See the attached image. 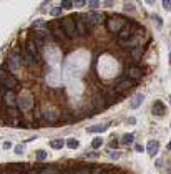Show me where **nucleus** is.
<instances>
[{"label": "nucleus", "mask_w": 171, "mask_h": 174, "mask_svg": "<svg viewBox=\"0 0 171 174\" xmlns=\"http://www.w3.org/2000/svg\"><path fill=\"white\" fill-rule=\"evenodd\" d=\"M126 25H128V22H126V18H123V17L111 15V17L106 18V28H108L111 33H116V35H118Z\"/></svg>", "instance_id": "f257e3e1"}, {"label": "nucleus", "mask_w": 171, "mask_h": 174, "mask_svg": "<svg viewBox=\"0 0 171 174\" xmlns=\"http://www.w3.org/2000/svg\"><path fill=\"white\" fill-rule=\"evenodd\" d=\"M17 106H18L22 111L32 109V106H33V96L28 95V93H22V95L17 98Z\"/></svg>", "instance_id": "f03ea898"}, {"label": "nucleus", "mask_w": 171, "mask_h": 174, "mask_svg": "<svg viewBox=\"0 0 171 174\" xmlns=\"http://www.w3.org/2000/svg\"><path fill=\"white\" fill-rule=\"evenodd\" d=\"M62 27H63V30H65L68 38H73L76 35V25H75V20H73V18L68 17L65 20H62Z\"/></svg>", "instance_id": "7ed1b4c3"}, {"label": "nucleus", "mask_w": 171, "mask_h": 174, "mask_svg": "<svg viewBox=\"0 0 171 174\" xmlns=\"http://www.w3.org/2000/svg\"><path fill=\"white\" fill-rule=\"evenodd\" d=\"M81 17H83V20L86 22V25H90V27L96 25V23H101L105 20V15H101V13H98V12H90V13L81 15Z\"/></svg>", "instance_id": "20e7f679"}, {"label": "nucleus", "mask_w": 171, "mask_h": 174, "mask_svg": "<svg viewBox=\"0 0 171 174\" xmlns=\"http://www.w3.org/2000/svg\"><path fill=\"white\" fill-rule=\"evenodd\" d=\"M151 113H153V116H158V118H163V116L166 114V106L161 100H156L153 103V108H151Z\"/></svg>", "instance_id": "39448f33"}, {"label": "nucleus", "mask_w": 171, "mask_h": 174, "mask_svg": "<svg viewBox=\"0 0 171 174\" xmlns=\"http://www.w3.org/2000/svg\"><path fill=\"white\" fill-rule=\"evenodd\" d=\"M20 65H22V56H18V55L8 56V68H10V71L17 73V71L20 70Z\"/></svg>", "instance_id": "423d86ee"}, {"label": "nucleus", "mask_w": 171, "mask_h": 174, "mask_svg": "<svg viewBox=\"0 0 171 174\" xmlns=\"http://www.w3.org/2000/svg\"><path fill=\"white\" fill-rule=\"evenodd\" d=\"M0 83L7 88V91H13V88L17 86V80L13 76H7V75H0Z\"/></svg>", "instance_id": "0eeeda50"}, {"label": "nucleus", "mask_w": 171, "mask_h": 174, "mask_svg": "<svg viewBox=\"0 0 171 174\" xmlns=\"http://www.w3.org/2000/svg\"><path fill=\"white\" fill-rule=\"evenodd\" d=\"M141 76H143V71H141V68H138V66H130V68H126V78L130 80H140Z\"/></svg>", "instance_id": "6e6552de"}, {"label": "nucleus", "mask_w": 171, "mask_h": 174, "mask_svg": "<svg viewBox=\"0 0 171 174\" xmlns=\"http://www.w3.org/2000/svg\"><path fill=\"white\" fill-rule=\"evenodd\" d=\"M75 25H76V33L81 37H85L86 33H88V25H86V22L83 20V17H78L75 20Z\"/></svg>", "instance_id": "1a4fd4ad"}, {"label": "nucleus", "mask_w": 171, "mask_h": 174, "mask_svg": "<svg viewBox=\"0 0 171 174\" xmlns=\"http://www.w3.org/2000/svg\"><path fill=\"white\" fill-rule=\"evenodd\" d=\"M133 35H135L133 27H131V25H126L123 30L118 33V38H120V42H126V40H130V38L133 37Z\"/></svg>", "instance_id": "9d476101"}, {"label": "nucleus", "mask_w": 171, "mask_h": 174, "mask_svg": "<svg viewBox=\"0 0 171 174\" xmlns=\"http://www.w3.org/2000/svg\"><path fill=\"white\" fill-rule=\"evenodd\" d=\"M158 151H159V143L155 141V139L148 141V144H146V153H148L151 158H155L156 154H158Z\"/></svg>", "instance_id": "9b49d317"}, {"label": "nucleus", "mask_w": 171, "mask_h": 174, "mask_svg": "<svg viewBox=\"0 0 171 174\" xmlns=\"http://www.w3.org/2000/svg\"><path fill=\"white\" fill-rule=\"evenodd\" d=\"M3 103H5V106H8V108H13V106L17 105V96L13 91H7L5 95H3Z\"/></svg>", "instance_id": "f8f14e48"}, {"label": "nucleus", "mask_w": 171, "mask_h": 174, "mask_svg": "<svg viewBox=\"0 0 171 174\" xmlns=\"http://www.w3.org/2000/svg\"><path fill=\"white\" fill-rule=\"evenodd\" d=\"M53 35H55V38L58 42H65V38H68L67 37V33H65V30H63V27H62V23L60 25H53Z\"/></svg>", "instance_id": "ddd939ff"}, {"label": "nucleus", "mask_w": 171, "mask_h": 174, "mask_svg": "<svg viewBox=\"0 0 171 174\" xmlns=\"http://www.w3.org/2000/svg\"><path fill=\"white\" fill-rule=\"evenodd\" d=\"M133 85H135V83H133V80H130V78H123V80H120V83L116 85V93L128 90V88H131Z\"/></svg>", "instance_id": "4468645a"}, {"label": "nucleus", "mask_w": 171, "mask_h": 174, "mask_svg": "<svg viewBox=\"0 0 171 174\" xmlns=\"http://www.w3.org/2000/svg\"><path fill=\"white\" fill-rule=\"evenodd\" d=\"M43 118H45L47 121H57V119H58V111L55 108L43 109Z\"/></svg>", "instance_id": "2eb2a0df"}, {"label": "nucleus", "mask_w": 171, "mask_h": 174, "mask_svg": "<svg viewBox=\"0 0 171 174\" xmlns=\"http://www.w3.org/2000/svg\"><path fill=\"white\" fill-rule=\"evenodd\" d=\"M22 60L25 61V63H28V65H35V63H37L35 56H33V55L27 50L25 47H23V50H22Z\"/></svg>", "instance_id": "dca6fc26"}, {"label": "nucleus", "mask_w": 171, "mask_h": 174, "mask_svg": "<svg viewBox=\"0 0 171 174\" xmlns=\"http://www.w3.org/2000/svg\"><path fill=\"white\" fill-rule=\"evenodd\" d=\"M143 100H145V96L141 95V93H138V95H135L133 98H131V103H130V106H131V109H136V108H140V105L143 103Z\"/></svg>", "instance_id": "f3484780"}, {"label": "nucleus", "mask_w": 171, "mask_h": 174, "mask_svg": "<svg viewBox=\"0 0 171 174\" xmlns=\"http://www.w3.org/2000/svg\"><path fill=\"white\" fill-rule=\"evenodd\" d=\"M108 128H110V123H105V124H95V126L86 128V131H88V133H101V131H105V129H108Z\"/></svg>", "instance_id": "a211bd4d"}, {"label": "nucleus", "mask_w": 171, "mask_h": 174, "mask_svg": "<svg viewBox=\"0 0 171 174\" xmlns=\"http://www.w3.org/2000/svg\"><path fill=\"white\" fill-rule=\"evenodd\" d=\"M25 48H27V50L32 53L33 56H35V60H37V61L40 60V53H38V50H37V45H35V42H28Z\"/></svg>", "instance_id": "6ab92c4d"}, {"label": "nucleus", "mask_w": 171, "mask_h": 174, "mask_svg": "<svg viewBox=\"0 0 171 174\" xmlns=\"http://www.w3.org/2000/svg\"><path fill=\"white\" fill-rule=\"evenodd\" d=\"M40 174H62L57 166H45L40 169Z\"/></svg>", "instance_id": "aec40b11"}, {"label": "nucleus", "mask_w": 171, "mask_h": 174, "mask_svg": "<svg viewBox=\"0 0 171 174\" xmlns=\"http://www.w3.org/2000/svg\"><path fill=\"white\" fill-rule=\"evenodd\" d=\"M63 146H65V141H63V139H53V141H50L52 149H62Z\"/></svg>", "instance_id": "412c9836"}, {"label": "nucleus", "mask_w": 171, "mask_h": 174, "mask_svg": "<svg viewBox=\"0 0 171 174\" xmlns=\"http://www.w3.org/2000/svg\"><path fill=\"white\" fill-rule=\"evenodd\" d=\"M133 139H135L133 133H126V134H123V138H121V143H123V144H131V143H133Z\"/></svg>", "instance_id": "4be33fe9"}, {"label": "nucleus", "mask_w": 171, "mask_h": 174, "mask_svg": "<svg viewBox=\"0 0 171 174\" xmlns=\"http://www.w3.org/2000/svg\"><path fill=\"white\" fill-rule=\"evenodd\" d=\"M78 146H80V143H78V139H75V138H70V139H67V148H70V149H76Z\"/></svg>", "instance_id": "5701e85b"}, {"label": "nucleus", "mask_w": 171, "mask_h": 174, "mask_svg": "<svg viewBox=\"0 0 171 174\" xmlns=\"http://www.w3.org/2000/svg\"><path fill=\"white\" fill-rule=\"evenodd\" d=\"M101 144H103V138H100V136L95 138L93 141H91V149H98Z\"/></svg>", "instance_id": "b1692460"}, {"label": "nucleus", "mask_w": 171, "mask_h": 174, "mask_svg": "<svg viewBox=\"0 0 171 174\" xmlns=\"http://www.w3.org/2000/svg\"><path fill=\"white\" fill-rule=\"evenodd\" d=\"M13 151H15V154H17V156H22V154L25 153V144H17Z\"/></svg>", "instance_id": "393cba45"}, {"label": "nucleus", "mask_w": 171, "mask_h": 174, "mask_svg": "<svg viewBox=\"0 0 171 174\" xmlns=\"http://www.w3.org/2000/svg\"><path fill=\"white\" fill-rule=\"evenodd\" d=\"M73 174H91V169H90V167H86V166H83V167L78 169V171H75Z\"/></svg>", "instance_id": "a878e982"}, {"label": "nucleus", "mask_w": 171, "mask_h": 174, "mask_svg": "<svg viewBox=\"0 0 171 174\" xmlns=\"http://www.w3.org/2000/svg\"><path fill=\"white\" fill-rule=\"evenodd\" d=\"M62 10H63L62 7H53V8H52V15H53V17H60V15H62Z\"/></svg>", "instance_id": "bb28decb"}, {"label": "nucleus", "mask_w": 171, "mask_h": 174, "mask_svg": "<svg viewBox=\"0 0 171 174\" xmlns=\"http://www.w3.org/2000/svg\"><path fill=\"white\" fill-rule=\"evenodd\" d=\"M45 158H47V151H43V149H38V151H37V159L43 161Z\"/></svg>", "instance_id": "cd10ccee"}, {"label": "nucleus", "mask_w": 171, "mask_h": 174, "mask_svg": "<svg viewBox=\"0 0 171 174\" xmlns=\"http://www.w3.org/2000/svg\"><path fill=\"white\" fill-rule=\"evenodd\" d=\"M153 22H155L158 27H163V18H161L159 15H153Z\"/></svg>", "instance_id": "c85d7f7f"}, {"label": "nucleus", "mask_w": 171, "mask_h": 174, "mask_svg": "<svg viewBox=\"0 0 171 174\" xmlns=\"http://www.w3.org/2000/svg\"><path fill=\"white\" fill-rule=\"evenodd\" d=\"M72 7H73L72 0H63V2H62V8H72Z\"/></svg>", "instance_id": "c756f323"}, {"label": "nucleus", "mask_w": 171, "mask_h": 174, "mask_svg": "<svg viewBox=\"0 0 171 174\" xmlns=\"http://www.w3.org/2000/svg\"><path fill=\"white\" fill-rule=\"evenodd\" d=\"M90 8H98L101 5V2H98V0H91V2H88Z\"/></svg>", "instance_id": "7c9ffc66"}, {"label": "nucleus", "mask_w": 171, "mask_h": 174, "mask_svg": "<svg viewBox=\"0 0 171 174\" xmlns=\"http://www.w3.org/2000/svg\"><path fill=\"white\" fill-rule=\"evenodd\" d=\"M131 55H133V58L135 60H140V55H141V50L140 48H135L133 51H131Z\"/></svg>", "instance_id": "2f4dec72"}, {"label": "nucleus", "mask_w": 171, "mask_h": 174, "mask_svg": "<svg viewBox=\"0 0 171 174\" xmlns=\"http://www.w3.org/2000/svg\"><path fill=\"white\" fill-rule=\"evenodd\" d=\"M126 124H131V126H133V124H136V118H135V116H130V118H126Z\"/></svg>", "instance_id": "473e14b6"}, {"label": "nucleus", "mask_w": 171, "mask_h": 174, "mask_svg": "<svg viewBox=\"0 0 171 174\" xmlns=\"http://www.w3.org/2000/svg\"><path fill=\"white\" fill-rule=\"evenodd\" d=\"M163 7H164V10H171V2L169 0H163Z\"/></svg>", "instance_id": "72a5a7b5"}, {"label": "nucleus", "mask_w": 171, "mask_h": 174, "mask_svg": "<svg viewBox=\"0 0 171 174\" xmlns=\"http://www.w3.org/2000/svg\"><path fill=\"white\" fill-rule=\"evenodd\" d=\"M85 3H88V2H85V0H76V2H73V5L75 7H83Z\"/></svg>", "instance_id": "f704fd0d"}, {"label": "nucleus", "mask_w": 171, "mask_h": 174, "mask_svg": "<svg viewBox=\"0 0 171 174\" xmlns=\"http://www.w3.org/2000/svg\"><path fill=\"white\" fill-rule=\"evenodd\" d=\"M103 172H105L103 167H96V169H93V171H91V174H103Z\"/></svg>", "instance_id": "c9c22d12"}, {"label": "nucleus", "mask_w": 171, "mask_h": 174, "mask_svg": "<svg viewBox=\"0 0 171 174\" xmlns=\"http://www.w3.org/2000/svg\"><path fill=\"white\" fill-rule=\"evenodd\" d=\"M135 149H136V151H138V153H143V151H145L141 144H136V146H135Z\"/></svg>", "instance_id": "e433bc0d"}, {"label": "nucleus", "mask_w": 171, "mask_h": 174, "mask_svg": "<svg viewBox=\"0 0 171 174\" xmlns=\"http://www.w3.org/2000/svg\"><path fill=\"white\" fill-rule=\"evenodd\" d=\"M42 23H43V20H42V18H38V20H35V22H33V27H37V25H42Z\"/></svg>", "instance_id": "4c0bfd02"}, {"label": "nucleus", "mask_w": 171, "mask_h": 174, "mask_svg": "<svg viewBox=\"0 0 171 174\" xmlns=\"http://www.w3.org/2000/svg\"><path fill=\"white\" fill-rule=\"evenodd\" d=\"M125 8H126V10H130V8L133 10V8H135V5H133V3H131V5H130V3H126V5H125Z\"/></svg>", "instance_id": "58836bf2"}, {"label": "nucleus", "mask_w": 171, "mask_h": 174, "mask_svg": "<svg viewBox=\"0 0 171 174\" xmlns=\"http://www.w3.org/2000/svg\"><path fill=\"white\" fill-rule=\"evenodd\" d=\"M10 146H12V144L8 143V141H7V143H3V148H5V149H10Z\"/></svg>", "instance_id": "ea45409f"}, {"label": "nucleus", "mask_w": 171, "mask_h": 174, "mask_svg": "<svg viewBox=\"0 0 171 174\" xmlns=\"http://www.w3.org/2000/svg\"><path fill=\"white\" fill-rule=\"evenodd\" d=\"M111 158H115V159L120 158V153H111Z\"/></svg>", "instance_id": "a19ab883"}, {"label": "nucleus", "mask_w": 171, "mask_h": 174, "mask_svg": "<svg viewBox=\"0 0 171 174\" xmlns=\"http://www.w3.org/2000/svg\"><path fill=\"white\" fill-rule=\"evenodd\" d=\"M103 174H116V171H105Z\"/></svg>", "instance_id": "79ce46f5"}, {"label": "nucleus", "mask_w": 171, "mask_h": 174, "mask_svg": "<svg viewBox=\"0 0 171 174\" xmlns=\"http://www.w3.org/2000/svg\"><path fill=\"white\" fill-rule=\"evenodd\" d=\"M166 149H168V151H171V141H169L168 144H166Z\"/></svg>", "instance_id": "37998d69"}, {"label": "nucleus", "mask_w": 171, "mask_h": 174, "mask_svg": "<svg viewBox=\"0 0 171 174\" xmlns=\"http://www.w3.org/2000/svg\"><path fill=\"white\" fill-rule=\"evenodd\" d=\"M30 174H40V172H38V171H32Z\"/></svg>", "instance_id": "c03bdc74"}, {"label": "nucleus", "mask_w": 171, "mask_h": 174, "mask_svg": "<svg viewBox=\"0 0 171 174\" xmlns=\"http://www.w3.org/2000/svg\"><path fill=\"white\" fill-rule=\"evenodd\" d=\"M62 174H73L72 171H67V172H62Z\"/></svg>", "instance_id": "a18cd8bd"}, {"label": "nucleus", "mask_w": 171, "mask_h": 174, "mask_svg": "<svg viewBox=\"0 0 171 174\" xmlns=\"http://www.w3.org/2000/svg\"><path fill=\"white\" fill-rule=\"evenodd\" d=\"M168 172H169V174H171V166H169V169H168Z\"/></svg>", "instance_id": "49530a36"}, {"label": "nucleus", "mask_w": 171, "mask_h": 174, "mask_svg": "<svg viewBox=\"0 0 171 174\" xmlns=\"http://www.w3.org/2000/svg\"><path fill=\"white\" fill-rule=\"evenodd\" d=\"M3 174H8V172H3Z\"/></svg>", "instance_id": "de8ad7c7"}, {"label": "nucleus", "mask_w": 171, "mask_h": 174, "mask_svg": "<svg viewBox=\"0 0 171 174\" xmlns=\"http://www.w3.org/2000/svg\"><path fill=\"white\" fill-rule=\"evenodd\" d=\"M169 101H171V96H169Z\"/></svg>", "instance_id": "09e8293b"}, {"label": "nucleus", "mask_w": 171, "mask_h": 174, "mask_svg": "<svg viewBox=\"0 0 171 174\" xmlns=\"http://www.w3.org/2000/svg\"><path fill=\"white\" fill-rule=\"evenodd\" d=\"M17 174H18V172H17Z\"/></svg>", "instance_id": "8fccbe9b"}]
</instances>
